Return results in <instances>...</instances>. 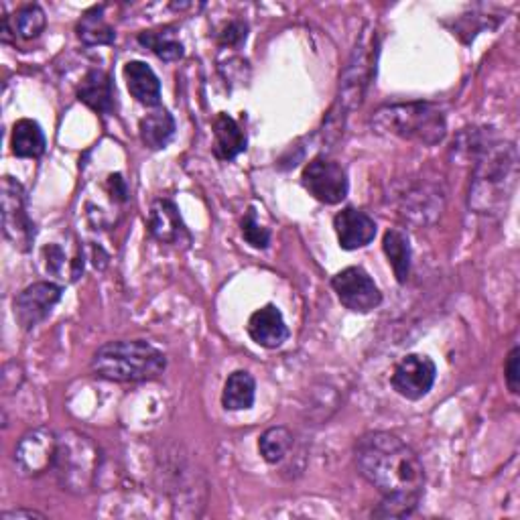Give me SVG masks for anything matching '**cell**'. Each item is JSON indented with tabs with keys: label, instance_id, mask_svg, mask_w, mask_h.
Wrapping results in <instances>:
<instances>
[{
	"label": "cell",
	"instance_id": "obj_20",
	"mask_svg": "<svg viewBox=\"0 0 520 520\" xmlns=\"http://www.w3.org/2000/svg\"><path fill=\"white\" fill-rule=\"evenodd\" d=\"M45 145V135L35 120L21 118L15 122L11 137L13 155L21 159H39L45 153Z\"/></svg>",
	"mask_w": 520,
	"mask_h": 520
},
{
	"label": "cell",
	"instance_id": "obj_17",
	"mask_svg": "<svg viewBox=\"0 0 520 520\" xmlns=\"http://www.w3.org/2000/svg\"><path fill=\"white\" fill-rule=\"evenodd\" d=\"M78 96L86 106L100 114H112L114 110V88L110 76L104 70L88 72L78 90Z\"/></svg>",
	"mask_w": 520,
	"mask_h": 520
},
{
	"label": "cell",
	"instance_id": "obj_8",
	"mask_svg": "<svg viewBox=\"0 0 520 520\" xmlns=\"http://www.w3.org/2000/svg\"><path fill=\"white\" fill-rule=\"evenodd\" d=\"M55 453L57 435L47 427H37L25 433L17 443L15 464L23 476L35 478L53 468Z\"/></svg>",
	"mask_w": 520,
	"mask_h": 520
},
{
	"label": "cell",
	"instance_id": "obj_6",
	"mask_svg": "<svg viewBox=\"0 0 520 520\" xmlns=\"http://www.w3.org/2000/svg\"><path fill=\"white\" fill-rule=\"evenodd\" d=\"M0 204H3V232L5 238L21 252H29L35 242V224L29 216L25 187L13 179L3 177L0 183Z\"/></svg>",
	"mask_w": 520,
	"mask_h": 520
},
{
	"label": "cell",
	"instance_id": "obj_29",
	"mask_svg": "<svg viewBox=\"0 0 520 520\" xmlns=\"http://www.w3.org/2000/svg\"><path fill=\"white\" fill-rule=\"evenodd\" d=\"M108 185H110V191L114 193L112 198H116L118 202H124L126 195H128V189H126V183L120 175H110L108 177Z\"/></svg>",
	"mask_w": 520,
	"mask_h": 520
},
{
	"label": "cell",
	"instance_id": "obj_11",
	"mask_svg": "<svg viewBox=\"0 0 520 520\" xmlns=\"http://www.w3.org/2000/svg\"><path fill=\"white\" fill-rule=\"evenodd\" d=\"M435 378L437 368L429 356L409 354L397 364L390 382H393V388L401 397L409 401H421L431 393Z\"/></svg>",
	"mask_w": 520,
	"mask_h": 520
},
{
	"label": "cell",
	"instance_id": "obj_15",
	"mask_svg": "<svg viewBox=\"0 0 520 520\" xmlns=\"http://www.w3.org/2000/svg\"><path fill=\"white\" fill-rule=\"evenodd\" d=\"M124 78L130 96L145 106L161 104V82L151 65L145 61H128L124 65Z\"/></svg>",
	"mask_w": 520,
	"mask_h": 520
},
{
	"label": "cell",
	"instance_id": "obj_22",
	"mask_svg": "<svg viewBox=\"0 0 520 520\" xmlns=\"http://www.w3.org/2000/svg\"><path fill=\"white\" fill-rule=\"evenodd\" d=\"M78 37L84 45L96 47V45H112L116 39L114 29L104 19V5L92 7L84 13V17L78 23Z\"/></svg>",
	"mask_w": 520,
	"mask_h": 520
},
{
	"label": "cell",
	"instance_id": "obj_14",
	"mask_svg": "<svg viewBox=\"0 0 520 520\" xmlns=\"http://www.w3.org/2000/svg\"><path fill=\"white\" fill-rule=\"evenodd\" d=\"M334 228L344 250L368 246L376 236V222L362 210L346 208L334 218Z\"/></svg>",
	"mask_w": 520,
	"mask_h": 520
},
{
	"label": "cell",
	"instance_id": "obj_9",
	"mask_svg": "<svg viewBox=\"0 0 520 520\" xmlns=\"http://www.w3.org/2000/svg\"><path fill=\"white\" fill-rule=\"evenodd\" d=\"M340 303L354 313H370L382 303V293L362 267H348L332 279Z\"/></svg>",
	"mask_w": 520,
	"mask_h": 520
},
{
	"label": "cell",
	"instance_id": "obj_21",
	"mask_svg": "<svg viewBox=\"0 0 520 520\" xmlns=\"http://www.w3.org/2000/svg\"><path fill=\"white\" fill-rule=\"evenodd\" d=\"M384 254L388 258L390 267L395 271V277L401 285L407 283L409 273H411V244L407 234L401 230H388L382 240Z\"/></svg>",
	"mask_w": 520,
	"mask_h": 520
},
{
	"label": "cell",
	"instance_id": "obj_7",
	"mask_svg": "<svg viewBox=\"0 0 520 520\" xmlns=\"http://www.w3.org/2000/svg\"><path fill=\"white\" fill-rule=\"evenodd\" d=\"M301 183L317 202L328 204V206H336V204L344 202L348 189H350L346 169L340 163H336L332 159H325V157L313 159L303 169Z\"/></svg>",
	"mask_w": 520,
	"mask_h": 520
},
{
	"label": "cell",
	"instance_id": "obj_10",
	"mask_svg": "<svg viewBox=\"0 0 520 520\" xmlns=\"http://www.w3.org/2000/svg\"><path fill=\"white\" fill-rule=\"evenodd\" d=\"M61 297H63V287L55 283L41 281L29 285L15 297L17 323L25 332L35 330L39 323H43L51 315V311L61 301Z\"/></svg>",
	"mask_w": 520,
	"mask_h": 520
},
{
	"label": "cell",
	"instance_id": "obj_13",
	"mask_svg": "<svg viewBox=\"0 0 520 520\" xmlns=\"http://www.w3.org/2000/svg\"><path fill=\"white\" fill-rule=\"evenodd\" d=\"M248 336L254 344L267 350L281 348L289 340V328L283 319V313L277 305H265L256 309L248 319Z\"/></svg>",
	"mask_w": 520,
	"mask_h": 520
},
{
	"label": "cell",
	"instance_id": "obj_24",
	"mask_svg": "<svg viewBox=\"0 0 520 520\" xmlns=\"http://www.w3.org/2000/svg\"><path fill=\"white\" fill-rule=\"evenodd\" d=\"M291 447H293V433L283 425L267 429L258 439V451L263 455V460L271 466L283 462Z\"/></svg>",
	"mask_w": 520,
	"mask_h": 520
},
{
	"label": "cell",
	"instance_id": "obj_25",
	"mask_svg": "<svg viewBox=\"0 0 520 520\" xmlns=\"http://www.w3.org/2000/svg\"><path fill=\"white\" fill-rule=\"evenodd\" d=\"M45 25L47 17L39 5H27L15 17V33L19 31L23 39H37L45 31Z\"/></svg>",
	"mask_w": 520,
	"mask_h": 520
},
{
	"label": "cell",
	"instance_id": "obj_1",
	"mask_svg": "<svg viewBox=\"0 0 520 520\" xmlns=\"http://www.w3.org/2000/svg\"><path fill=\"white\" fill-rule=\"evenodd\" d=\"M360 474L384 496L374 516H409L423 494L425 470L419 455L397 435L370 431L356 443Z\"/></svg>",
	"mask_w": 520,
	"mask_h": 520
},
{
	"label": "cell",
	"instance_id": "obj_19",
	"mask_svg": "<svg viewBox=\"0 0 520 520\" xmlns=\"http://www.w3.org/2000/svg\"><path fill=\"white\" fill-rule=\"evenodd\" d=\"M256 382L250 372L236 370L228 376L222 390V407L226 411H246L254 405Z\"/></svg>",
	"mask_w": 520,
	"mask_h": 520
},
{
	"label": "cell",
	"instance_id": "obj_18",
	"mask_svg": "<svg viewBox=\"0 0 520 520\" xmlns=\"http://www.w3.org/2000/svg\"><path fill=\"white\" fill-rule=\"evenodd\" d=\"M139 135L147 149L151 151L165 149L175 135V120L169 114V110L159 108L147 114L139 124Z\"/></svg>",
	"mask_w": 520,
	"mask_h": 520
},
{
	"label": "cell",
	"instance_id": "obj_23",
	"mask_svg": "<svg viewBox=\"0 0 520 520\" xmlns=\"http://www.w3.org/2000/svg\"><path fill=\"white\" fill-rule=\"evenodd\" d=\"M139 43L151 49L163 61H177L183 57V45L177 39L173 27H163L155 31H143L139 35Z\"/></svg>",
	"mask_w": 520,
	"mask_h": 520
},
{
	"label": "cell",
	"instance_id": "obj_2",
	"mask_svg": "<svg viewBox=\"0 0 520 520\" xmlns=\"http://www.w3.org/2000/svg\"><path fill=\"white\" fill-rule=\"evenodd\" d=\"M90 368L98 378L110 382H147L165 372L167 358L145 340H120L98 348Z\"/></svg>",
	"mask_w": 520,
	"mask_h": 520
},
{
	"label": "cell",
	"instance_id": "obj_26",
	"mask_svg": "<svg viewBox=\"0 0 520 520\" xmlns=\"http://www.w3.org/2000/svg\"><path fill=\"white\" fill-rule=\"evenodd\" d=\"M240 230H242L244 240H246L252 248H256V250H265V248L271 244V232H269V228L258 224L254 210H248V214L242 218Z\"/></svg>",
	"mask_w": 520,
	"mask_h": 520
},
{
	"label": "cell",
	"instance_id": "obj_12",
	"mask_svg": "<svg viewBox=\"0 0 520 520\" xmlns=\"http://www.w3.org/2000/svg\"><path fill=\"white\" fill-rule=\"evenodd\" d=\"M149 232L155 240L161 244H173V246H189L191 234L185 228L177 206L171 200H155L149 210L147 218Z\"/></svg>",
	"mask_w": 520,
	"mask_h": 520
},
{
	"label": "cell",
	"instance_id": "obj_30",
	"mask_svg": "<svg viewBox=\"0 0 520 520\" xmlns=\"http://www.w3.org/2000/svg\"><path fill=\"white\" fill-rule=\"evenodd\" d=\"M0 518H3V520H21V518L33 520V518H45V514H41L37 510H23V508H19V510L3 512V516H0Z\"/></svg>",
	"mask_w": 520,
	"mask_h": 520
},
{
	"label": "cell",
	"instance_id": "obj_4",
	"mask_svg": "<svg viewBox=\"0 0 520 520\" xmlns=\"http://www.w3.org/2000/svg\"><path fill=\"white\" fill-rule=\"evenodd\" d=\"M100 468V447L80 431H65L57 437L53 470L63 490L86 494L92 490Z\"/></svg>",
	"mask_w": 520,
	"mask_h": 520
},
{
	"label": "cell",
	"instance_id": "obj_27",
	"mask_svg": "<svg viewBox=\"0 0 520 520\" xmlns=\"http://www.w3.org/2000/svg\"><path fill=\"white\" fill-rule=\"evenodd\" d=\"M504 380L508 384V390L512 395H518V388H520V350L518 346H514L506 358L504 364Z\"/></svg>",
	"mask_w": 520,
	"mask_h": 520
},
{
	"label": "cell",
	"instance_id": "obj_5",
	"mask_svg": "<svg viewBox=\"0 0 520 520\" xmlns=\"http://www.w3.org/2000/svg\"><path fill=\"white\" fill-rule=\"evenodd\" d=\"M516 181V149L512 145H496L486 151L484 161L478 165L476 183L470 198L480 214H490L500 208L510 195Z\"/></svg>",
	"mask_w": 520,
	"mask_h": 520
},
{
	"label": "cell",
	"instance_id": "obj_3",
	"mask_svg": "<svg viewBox=\"0 0 520 520\" xmlns=\"http://www.w3.org/2000/svg\"><path fill=\"white\" fill-rule=\"evenodd\" d=\"M372 124L378 133L395 135L405 141H415L421 145H437L445 137V116L443 112L427 102H407L382 106Z\"/></svg>",
	"mask_w": 520,
	"mask_h": 520
},
{
	"label": "cell",
	"instance_id": "obj_28",
	"mask_svg": "<svg viewBox=\"0 0 520 520\" xmlns=\"http://www.w3.org/2000/svg\"><path fill=\"white\" fill-rule=\"evenodd\" d=\"M246 31H248L246 23H242V21H232V23L224 29V33H222V45H228V47H238V45H242V43L246 41Z\"/></svg>",
	"mask_w": 520,
	"mask_h": 520
},
{
	"label": "cell",
	"instance_id": "obj_16",
	"mask_svg": "<svg viewBox=\"0 0 520 520\" xmlns=\"http://www.w3.org/2000/svg\"><path fill=\"white\" fill-rule=\"evenodd\" d=\"M246 145L242 126L226 112H220L214 120V155L220 161H234L246 151Z\"/></svg>",
	"mask_w": 520,
	"mask_h": 520
}]
</instances>
